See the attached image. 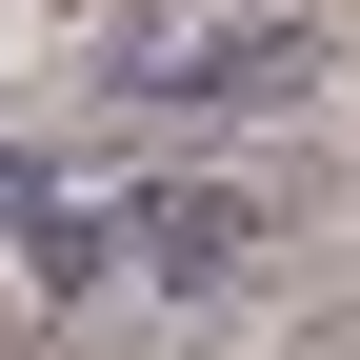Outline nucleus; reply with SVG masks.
I'll use <instances>...</instances> for the list:
<instances>
[{
	"mask_svg": "<svg viewBox=\"0 0 360 360\" xmlns=\"http://www.w3.org/2000/svg\"><path fill=\"white\" fill-rule=\"evenodd\" d=\"M300 80H321V20H180L160 60H141V101L240 120V101H300Z\"/></svg>",
	"mask_w": 360,
	"mask_h": 360,
	"instance_id": "1",
	"label": "nucleus"
},
{
	"mask_svg": "<svg viewBox=\"0 0 360 360\" xmlns=\"http://www.w3.org/2000/svg\"><path fill=\"white\" fill-rule=\"evenodd\" d=\"M40 220H60V180H40L20 141H0V240H40Z\"/></svg>",
	"mask_w": 360,
	"mask_h": 360,
	"instance_id": "3",
	"label": "nucleus"
},
{
	"mask_svg": "<svg viewBox=\"0 0 360 360\" xmlns=\"http://www.w3.org/2000/svg\"><path fill=\"white\" fill-rule=\"evenodd\" d=\"M240 240H260L240 180H141L120 200V281H240Z\"/></svg>",
	"mask_w": 360,
	"mask_h": 360,
	"instance_id": "2",
	"label": "nucleus"
}]
</instances>
